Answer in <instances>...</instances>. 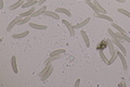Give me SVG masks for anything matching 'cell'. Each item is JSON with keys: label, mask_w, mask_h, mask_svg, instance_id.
<instances>
[{"label": "cell", "mask_w": 130, "mask_h": 87, "mask_svg": "<svg viewBox=\"0 0 130 87\" xmlns=\"http://www.w3.org/2000/svg\"><path fill=\"white\" fill-rule=\"evenodd\" d=\"M112 26H113V27H115V28H116V30H117V31H118L119 33H121V34H127V33H126V32H125V31H124V30H123V28H121V27H120L119 25H117V24H115V23H113V22H112Z\"/></svg>", "instance_id": "obj_23"}, {"label": "cell", "mask_w": 130, "mask_h": 87, "mask_svg": "<svg viewBox=\"0 0 130 87\" xmlns=\"http://www.w3.org/2000/svg\"><path fill=\"white\" fill-rule=\"evenodd\" d=\"M100 57H101V59H102V60L104 61V63H105V64H107V63H108V60H107V58L105 57L104 52H103L102 50H100Z\"/></svg>", "instance_id": "obj_25"}, {"label": "cell", "mask_w": 130, "mask_h": 87, "mask_svg": "<svg viewBox=\"0 0 130 87\" xmlns=\"http://www.w3.org/2000/svg\"><path fill=\"white\" fill-rule=\"evenodd\" d=\"M85 1H86V3H87V5H88L89 7H90L91 9L93 10V11H94V13H99V11L96 10V8H95V6H94V3H93V2H91L90 0H85Z\"/></svg>", "instance_id": "obj_19"}, {"label": "cell", "mask_w": 130, "mask_h": 87, "mask_svg": "<svg viewBox=\"0 0 130 87\" xmlns=\"http://www.w3.org/2000/svg\"><path fill=\"white\" fill-rule=\"evenodd\" d=\"M89 22H90V18H87V20H85V21H83V22L78 23L77 25H75V26H74V28H81V27L86 26Z\"/></svg>", "instance_id": "obj_17"}, {"label": "cell", "mask_w": 130, "mask_h": 87, "mask_svg": "<svg viewBox=\"0 0 130 87\" xmlns=\"http://www.w3.org/2000/svg\"><path fill=\"white\" fill-rule=\"evenodd\" d=\"M80 34H81V36H83V38H84V41H85V44H86V46L89 48V47H90V41H89V38H88L87 33L85 32V31H81V32H80Z\"/></svg>", "instance_id": "obj_10"}, {"label": "cell", "mask_w": 130, "mask_h": 87, "mask_svg": "<svg viewBox=\"0 0 130 87\" xmlns=\"http://www.w3.org/2000/svg\"><path fill=\"white\" fill-rule=\"evenodd\" d=\"M117 2H121V3H125L126 2V0H116Z\"/></svg>", "instance_id": "obj_29"}, {"label": "cell", "mask_w": 130, "mask_h": 87, "mask_svg": "<svg viewBox=\"0 0 130 87\" xmlns=\"http://www.w3.org/2000/svg\"><path fill=\"white\" fill-rule=\"evenodd\" d=\"M56 13H64V14H66L67 16H72V13L68 10H66V9H64V8H58V9H56Z\"/></svg>", "instance_id": "obj_16"}, {"label": "cell", "mask_w": 130, "mask_h": 87, "mask_svg": "<svg viewBox=\"0 0 130 87\" xmlns=\"http://www.w3.org/2000/svg\"><path fill=\"white\" fill-rule=\"evenodd\" d=\"M46 1H48V0H39V1H38V5L41 6V5H43V2H46Z\"/></svg>", "instance_id": "obj_28"}, {"label": "cell", "mask_w": 130, "mask_h": 87, "mask_svg": "<svg viewBox=\"0 0 130 87\" xmlns=\"http://www.w3.org/2000/svg\"><path fill=\"white\" fill-rule=\"evenodd\" d=\"M119 86H120V87H121V86H124V87H125V86H126V83H125V82L120 83V84H119Z\"/></svg>", "instance_id": "obj_30"}, {"label": "cell", "mask_w": 130, "mask_h": 87, "mask_svg": "<svg viewBox=\"0 0 130 87\" xmlns=\"http://www.w3.org/2000/svg\"><path fill=\"white\" fill-rule=\"evenodd\" d=\"M11 65H12V70H13V72L15 74L19 73V70H18V64H16V58L13 56L11 59Z\"/></svg>", "instance_id": "obj_6"}, {"label": "cell", "mask_w": 130, "mask_h": 87, "mask_svg": "<svg viewBox=\"0 0 130 87\" xmlns=\"http://www.w3.org/2000/svg\"><path fill=\"white\" fill-rule=\"evenodd\" d=\"M23 3H24V0H18V2H15L14 5L10 6V7H9V9H10V10H15V9H18V8L22 7V6H23Z\"/></svg>", "instance_id": "obj_11"}, {"label": "cell", "mask_w": 130, "mask_h": 87, "mask_svg": "<svg viewBox=\"0 0 130 87\" xmlns=\"http://www.w3.org/2000/svg\"><path fill=\"white\" fill-rule=\"evenodd\" d=\"M22 19H23L22 16H18V18H15V19L9 24V26L7 27V31H8V32H10L12 28H13V27L16 25V24H19V23H20V21H22Z\"/></svg>", "instance_id": "obj_2"}, {"label": "cell", "mask_w": 130, "mask_h": 87, "mask_svg": "<svg viewBox=\"0 0 130 87\" xmlns=\"http://www.w3.org/2000/svg\"><path fill=\"white\" fill-rule=\"evenodd\" d=\"M80 85V78H78V80L76 81V83H75V87H78Z\"/></svg>", "instance_id": "obj_27"}, {"label": "cell", "mask_w": 130, "mask_h": 87, "mask_svg": "<svg viewBox=\"0 0 130 87\" xmlns=\"http://www.w3.org/2000/svg\"><path fill=\"white\" fill-rule=\"evenodd\" d=\"M37 1H26L25 3H23V6H22V8L23 9H26V8H31V7H35L36 5H37Z\"/></svg>", "instance_id": "obj_12"}, {"label": "cell", "mask_w": 130, "mask_h": 87, "mask_svg": "<svg viewBox=\"0 0 130 87\" xmlns=\"http://www.w3.org/2000/svg\"><path fill=\"white\" fill-rule=\"evenodd\" d=\"M51 67H52V64H47V65H46V68H44V69L42 70V71H41V72H40V74H39V76H40V77H41V76H43V75H44V74H46V73H47V72L49 71V69H50Z\"/></svg>", "instance_id": "obj_21"}, {"label": "cell", "mask_w": 130, "mask_h": 87, "mask_svg": "<svg viewBox=\"0 0 130 87\" xmlns=\"http://www.w3.org/2000/svg\"><path fill=\"white\" fill-rule=\"evenodd\" d=\"M28 34H29V32H28V31H25V32L21 33V34H14L12 37H13L14 39H20V38H24V37H26Z\"/></svg>", "instance_id": "obj_15"}, {"label": "cell", "mask_w": 130, "mask_h": 87, "mask_svg": "<svg viewBox=\"0 0 130 87\" xmlns=\"http://www.w3.org/2000/svg\"><path fill=\"white\" fill-rule=\"evenodd\" d=\"M106 41H107V47H108V49H109V53H111V56H113V55H115L116 53V51L114 50V46H113V41L111 40V39H106Z\"/></svg>", "instance_id": "obj_13"}, {"label": "cell", "mask_w": 130, "mask_h": 87, "mask_svg": "<svg viewBox=\"0 0 130 87\" xmlns=\"http://www.w3.org/2000/svg\"><path fill=\"white\" fill-rule=\"evenodd\" d=\"M62 23L64 24V25H66L67 30L70 31V34H71V36H74V35H75V28H74V26L71 25L70 22H67L66 20H63V21H62Z\"/></svg>", "instance_id": "obj_4"}, {"label": "cell", "mask_w": 130, "mask_h": 87, "mask_svg": "<svg viewBox=\"0 0 130 87\" xmlns=\"http://www.w3.org/2000/svg\"><path fill=\"white\" fill-rule=\"evenodd\" d=\"M65 50L64 49H58V50H54V51H52L50 53V56H61L62 53H64Z\"/></svg>", "instance_id": "obj_20"}, {"label": "cell", "mask_w": 130, "mask_h": 87, "mask_svg": "<svg viewBox=\"0 0 130 87\" xmlns=\"http://www.w3.org/2000/svg\"><path fill=\"white\" fill-rule=\"evenodd\" d=\"M44 14H46L47 16H50V18H53L55 20H60L61 16L56 13V12H52V11H46L44 12Z\"/></svg>", "instance_id": "obj_8"}, {"label": "cell", "mask_w": 130, "mask_h": 87, "mask_svg": "<svg viewBox=\"0 0 130 87\" xmlns=\"http://www.w3.org/2000/svg\"><path fill=\"white\" fill-rule=\"evenodd\" d=\"M117 57H118V56H117V53H115V55H113L111 59L108 60V63H107V65H111V64H113V62L117 59Z\"/></svg>", "instance_id": "obj_26"}, {"label": "cell", "mask_w": 130, "mask_h": 87, "mask_svg": "<svg viewBox=\"0 0 130 87\" xmlns=\"http://www.w3.org/2000/svg\"><path fill=\"white\" fill-rule=\"evenodd\" d=\"M28 1H35V0H28Z\"/></svg>", "instance_id": "obj_32"}, {"label": "cell", "mask_w": 130, "mask_h": 87, "mask_svg": "<svg viewBox=\"0 0 130 87\" xmlns=\"http://www.w3.org/2000/svg\"><path fill=\"white\" fill-rule=\"evenodd\" d=\"M94 18H98V19H104L106 21H109V22H113V18L108 16L104 13H94Z\"/></svg>", "instance_id": "obj_5"}, {"label": "cell", "mask_w": 130, "mask_h": 87, "mask_svg": "<svg viewBox=\"0 0 130 87\" xmlns=\"http://www.w3.org/2000/svg\"><path fill=\"white\" fill-rule=\"evenodd\" d=\"M52 71H53V67H51L50 69H49V71H48L46 74H44L43 76H41V78H40V80H41L42 82H43V81H46L47 78H49V76H50L51 74H52Z\"/></svg>", "instance_id": "obj_18"}, {"label": "cell", "mask_w": 130, "mask_h": 87, "mask_svg": "<svg viewBox=\"0 0 130 87\" xmlns=\"http://www.w3.org/2000/svg\"><path fill=\"white\" fill-rule=\"evenodd\" d=\"M113 43L115 44L116 46H117V47H118V48L120 49L121 53H123L124 56H126V53H127V52H126V49H125V47L123 46V43H121V41H119V40L117 39V38H115V37H114V38H113Z\"/></svg>", "instance_id": "obj_1"}, {"label": "cell", "mask_w": 130, "mask_h": 87, "mask_svg": "<svg viewBox=\"0 0 130 87\" xmlns=\"http://www.w3.org/2000/svg\"><path fill=\"white\" fill-rule=\"evenodd\" d=\"M117 56L120 58V61H121V64H123V69L124 70H128V64H127V61L125 59V56L121 53V51H116Z\"/></svg>", "instance_id": "obj_3"}, {"label": "cell", "mask_w": 130, "mask_h": 87, "mask_svg": "<svg viewBox=\"0 0 130 87\" xmlns=\"http://www.w3.org/2000/svg\"><path fill=\"white\" fill-rule=\"evenodd\" d=\"M30 19H31V16H26V18H23L22 21H20V23L18 24V25H23V24L28 23L30 21Z\"/></svg>", "instance_id": "obj_22"}, {"label": "cell", "mask_w": 130, "mask_h": 87, "mask_svg": "<svg viewBox=\"0 0 130 87\" xmlns=\"http://www.w3.org/2000/svg\"><path fill=\"white\" fill-rule=\"evenodd\" d=\"M29 26L31 28H35V30H39V31H44L47 30V26L46 25H39V24H36V23H29Z\"/></svg>", "instance_id": "obj_7"}, {"label": "cell", "mask_w": 130, "mask_h": 87, "mask_svg": "<svg viewBox=\"0 0 130 87\" xmlns=\"http://www.w3.org/2000/svg\"><path fill=\"white\" fill-rule=\"evenodd\" d=\"M117 11L119 12V13H121V14H124V15H126L127 18H130V12H128L127 10H125V9H117Z\"/></svg>", "instance_id": "obj_24"}, {"label": "cell", "mask_w": 130, "mask_h": 87, "mask_svg": "<svg viewBox=\"0 0 130 87\" xmlns=\"http://www.w3.org/2000/svg\"><path fill=\"white\" fill-rule=\"evenodd\" d=\"M93 3H94V6H95V8H96V10L99 11V13H104V14H106V10L103 9V8L100 6V3L98 2L96 0H94V1H93Z\"/></svg>", "instance_id": "obj_14"}, {"label": "cell", "mask_w": 130, "mask_h": 87, "mask_svg": "<svg viewBox=\"0 0 130 87\" xmlns=\"http://www.w3.org/2000/svg\"><path fill=\"white\" fill-rule=\"evenodd\" d=\"M0 8H1V9H3V0H1V7H0Z\"/></svg>", "instance_id": "obj_31"}, {"label": "cell", "mask_w": 130, "mask_h": 87, "mask_svg": "<svg viewBox=\"0 0 130 87\" xmlns=\"http://www.w3.org/2000/svg\"><path fill=\"white\" fill-rule=\"evenodd\" d=\"M47 7L46 6H43L42 8H40L39 10H37L36 12H34V13L31 14V18H36V16H38V15H40V14H42V13H44V12H46L47 10Z\"/></svg>", "instance_id": "obj_9"}]
</instances>
